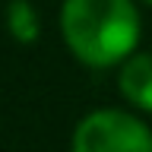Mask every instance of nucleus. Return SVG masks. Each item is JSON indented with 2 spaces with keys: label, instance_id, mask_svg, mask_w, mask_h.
<instances>
[{
  "label": "nucleus",
  "instance_id": "5",
  "mask_svg": "<svg viewBox=\"0 0 152 152\" xmlns=\"http://www.w3.org/2000/svg\"><path fill=\"white\" fill-rule=\"evenodd\" d=\"M146 3H152V0H146Z\"/></svg>",
  "mask_w": 152,
  "mask_h": 152
},
{
  "label": "nucleus",
  "instance_id": "2",
  "mask_svg": "<svg viewBox=\"0 0 152 152\" xmlns=\"http://www.w3.org/2000/svg\"><path fill=\"white\" fill-rule=\"evenodd\" d=\"M73 152H152V133L133 114L95 111L79 121Z\"/></svg>",
  "mask_w": 152,
  "mask_h": 152
},
{
  "label": "nucleus",
  "instance_id": "3",
  "mask_svg": "<svg viewBox=\"0 0 152 152\" xmlns=\"http://www.w3.org/2000/svg\"><path fill=\"white\" fill-rule=\"evenodd\" d=\"M117 89L124 92L127 102H133L142 111H152V51L133 54L124 60Z\"/></svg>",
  "mask_w": 152,
  "mask_h": 152
},
{
  "label": "nucleus",
  "instance_id": "1",
  "mask_svg": "<svg viewBox=\"0 0 152 152\" xmlns=\"http://www.w3.org/2000/svg\"><path fill=\"white\" fill-rule=\"evenodd\" d=\"M60 35L89 66H114L140 41V13L130 0H64Z\"/></svg>",
  "mask_w": 152,
  "mask_h": 152
},
{
  "label": "nucleus",
  "instance_id": "4",
  "mask_svg": "<svg viewBox=\"0 0 152 152\" xmlns=\"http://www.w3.org/2000/svg\"><path fill=\"white\" fill-rule=\"evenodd\" d=\"M7 28L13 41L19 45H35L38 35H41V26H38V13L28 0H10L7 3Z\"/></svg>",
  "mask_w": 152,
  "mask_h": 152
}]
</instances>
